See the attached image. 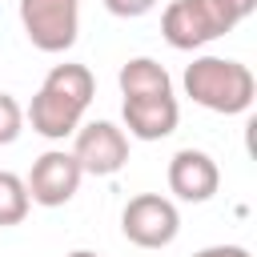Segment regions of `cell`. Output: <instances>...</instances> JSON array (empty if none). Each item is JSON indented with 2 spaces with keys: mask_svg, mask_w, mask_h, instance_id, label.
<instances>
[{
  "mask_svg": "<svg viewBox=\"0 0 257 257\" xmlns=\"http://www.w3.org/2000/svg\"><path fill=\"white\" fill-rule=\"evenodd\" d=\"M64 257H100V253H92V249H72V253H64Z\"/></svg>",
  "mask_w": 257,
  "mask_h": 257,
  "instance_id": "9a60e30c",
  "label": "cell"
},
{
  "mask_svg": "<svg viewBox=\"0 0 257 257\" xmlns=\"http://www.w3.org/2000/svg\"><path fill=\"white\" fill-rule=\"evenodd\" d=\"M20 24L32 48L68 52L80 32V0H20Z\"/></svg>",
  "mask_w": 257,
  "mask_h": 257,
  "instance_id": "277c9868",
  "label": "cell"
},
{
  "mask_svg": "<svg viewBox=\"0 0 257 257\" xmlns=\"http://www.w3.org/2000/svg\"><path fill=\"white\" fill-rule=\"evenodd\" d=\"M120 233L141 249H165L181 233V213L161 193H137L120 213Z\"/></svg>",
  "mask_w": 257,
  "mask_h": 257,
  "instance_id": "5b68a950",
  "label": "cell"
},
{
  "mask_svg": "<svg viewBox=\"0 0 257 257\" xmlns=\"http://www.w3.org/2000/svg\"><path fill=\"white\" fill-rule=\"evenodd\" d=\"M104 8H108L112 16H124V20H133V16H145V12H153V8H157V0H104Z\"/></svg>",
  "mask_w": 257,
  "mask_h": 257,
  "instance_id": "4fadbf2b",
  "label": "cell"
},
{
  "mask_svg": "<svg viewBox=\"0 0 257 257\" xmlns=\"http://www.w3.org/2000/svg\"><path fill=\"white\" fill-rule=\"evenodd\" d=\"M257 80L249 72V64L229 60V56H197L185 68V96H193V104L221 112V116H237L253 104Z\"/></svg>",
  "mask_w": 257,
  "mask_h": 257,
  "instance_id": "3957f363",
  "label": "cell"
},
{
  "mask_svg": "<svg viewBox=\"0 0 257 257\" xmlns=\"http://www.w3.org/2000/svg\"><path fill=\"white\" fill-rule=\"evenodd\" d=\"M72 157L88 177H112L128 161V137L112 120H88L72 133Z\"/></svg>",
  "mask_w": 257,
  "mask_h": 257,
  "instance_id": "8992f818",
  "label": "cell"
},
{
  "mask_svg": "<svg viewBox=\"0 0 257 257\" xmlns=\"http://www.w3.org/2000/svg\"><path fill=\"white\" fill-rule=\"evenodd\" d=\"M96 96V76L84 64H52L48 76L40 80L32 104H28V120L32 133L48 137V141H64L84 124V112Z\"/></svg>",
  "mask_w": 257,
  "mask_h": 257,
  "instance_id": "6da1fadb",
  "label": "cell"
},
{
  "mask_svg": "<svg viewBox=\"0 0 257 257\" xmlns=\"http://www.w3.org/2000/svg\"><path fill=\"white\" fill-rule=\"evenodd\" d=\"M24 133V108L16 104L12 92H0V145H12Z\"/></svg>",
  "mask_w": 257,
  "mask_h": 257,
  "instance_id": "7c38bea8",
  "label": "cell"
},
{
  "mask_svg": "<svg viewBox=\"0 0 257 257\" xmlns=\"http://www.w3.org/2000/svg\"><path fill=\"white\" fill-rule=\"evenodd\" d=\"M28 209H32V197H28L24 177H16V173L0 169V229L20 225V221L28 217Z\"/></svg>",
  "mask_w": 257,
  "mask_h": 257,
  "instance_id": "8fae6325",
  "label": "cell"
},
{
  "mask_svg": "<svg viewBox=\"0 0 257 257\" xmlns=\"http://www.w3.org/2000/svg\"><path fill=\"white\" fill-rule=\"evenodd\" d=\"M217 189H221V169H217V161L209 153H201V149L173 153V161H169V193L173 197L201 205Z\"/></svg>",
  "mask_w": 257,
  "mask_h": 257,
  "instance_id": "ba28073f",
  "label": "cell"
},
{
  "mask_svg": "<svg viewBox=\"0 0 257 257\" xmlns=\"http://www.w3.org/2000/svg\"><path fill=\"white\" fill-rule=\"evenodd\" d=\"M120 112H124L128 137H137V141H161L181 120V104H177L173 92H161V96H124Z\"/></svg>",
  "mask_w": 257,
  "mask_h": 257,
  "instance_id": "9c48e42d",
  "label": "cell"
},
{
  "mask_svg": "<svg viewBox=\"0 0 257 257\" xmlns=\"http://www.w3.org/2000/svg\"><path fill=\"white\" fill-rule=\"evenodd\" d=\"M80 177H84V173H80V165H76L72 153H64V149H48V153H40V157L32 161L24 185H28L32 205L60 209V205H68V201L76 197Z\"/></svg>",
  "mask_w": 257,
  "mask_h": 257,
  "instance_id": "52a82bcc",
  "label": "cell"
},
{
  "mask_svg": "<svg viewBox=\"0 0 257 257\" xmlns=\"http://www.w3.org/2000/svg\"><path fill=\"white\" fill-rule=\"evenodd\" d=\"M193 257H253L245 245H205V249H197Z\"/></svg>",
  "mask_w": 257,
  "mask_h": 257,
  "instance_id": "5bb4252c",
  "label": "cell"
},
{
  "mask_svg": "<svg viewBox=\"0 0 257 257\" xmlns=\"http://www.w3.org/2000/svg\"><path fill=\"white\" fill-rule=\"evenodd\" d=\"M120 92L124 96H161V92H173V80L165 72V64H157L153 56H133L120 64Z\"/></svg>",
  "mask_w": 257,
  "mask_h": 257,
  "instance_id": "30bf717a",
  "label": "cell"
},
{
  "mask_svg": "<svg viewBox=\"0 0 257 257\" xmlns=\"http://www.w3.org/2000/svg\"><path fill=\"white\" fill-rule=\"evenodd\" d=\"M253 8L257 0H173L161 16V36L181 52L205 48L209 40L233 32Z\"/></svg>",
  "mask_w": 257,
  "mask_h": 257,
  "instance_id": "7a4b0ae2",
  "label": "cell"
}]
</instances>
